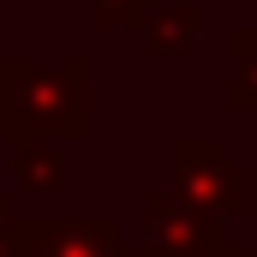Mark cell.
<instances>
[{
  "label": "cell",
  "mask_w": 257,
  "mask_h": 257,
  "mask_svg": "<svg viewBox=\"0 0 257 257\" xmlns=\"http://www.w3.org/2000/svg\"><path fill=\"white\" fill-rule=\"evenodd\" d=\"M168 192L197 203L203 215L239 227L257 215V174L227 150V138H174L168 150Z\"/></svg>",
  "instance_id": "2"
},
{
  "label": "cell",
  "mask_w": 257,
  "mask_h": 257,
  "mask_svg": "<svg viewBox=\"0 0 257 257\" xmlns=\"http://www.w3.org/2000/svg\"><path fill=\"white\" fill-rule=\"evenodd\" d=\"M12 221H18V215H12V197L0 192V233H6V227H12Z\"/></svg>",
  "instance_id": "10"
},
{
  "label": "cell",
  "mask_w": 257,
  "mask_h": 257,
  "mask_svg": "<svg viewBox=\"0 0 257 257\" xmlns=\"http://www.w3.org/2000/svg\"><path fill=\"white\" fill-rule=\"evenodd\" d=\"M18 257H126V239L102 215H36L18 221Z\"/></svg>",
  "instance_id": "4"
},
{
  "label": "cell",
  "mask_w": 257,
  "mask_h": 257,
  "mask_svg": "<svg viewBox=\"0 0 257 257\" xmlns=\"http://www.w3.org/2000/svg\"><path fill=\"white\" fill-rule=\"evenodd\" d=\"M138 245H150L156 257H233L239 251V239H233L227 221L203 215L197 203H186L174 192L144 197V239Z\"/></svg>",
  "instance_id": "3"
},
{
  "label": "cell",
  "mask_w": 257,
  "mask_h": 257,
  "mask_svg": "<svg viewBox=\"0 0 257 257\" xmlns=\"http://www.w3.org/2000/svg\"><path fill=\"white\" fill-rule=\"evenodd\" d=\"M6 72H12V54H0V138H6Z\"/></svg>",
  "instance_id": "9"
},
{
  "label": "cell",
  "mask_w": 257,
  "mask_h": 257,
  "mask_svg": "<svg viewBox=\"0 0 257 257\" xmlns=\"http://www.w3.org/2000/svg\"><path fill=\"white\" fill-rule=\"evenodd\" d=\"M168 6V0H90V24L96 30H144V18Z\"/></svg>",
  "instance_id": "8"
},
{
  "label": "cell",
  "mask_w": 257,
  "mask_h": 257,
  "mask_svg": "<svg viewBox=\"0 0 257 257\" xmlns=\"http://www.w3.org/2000/svg\"><path fill=\"white\" fill-rule=\"evenodd\" d=\"M144 54L150 60H192L197 36H203V0H168L144 18Z\"/></svg>",
  "instance_id": "5"
},
{
  "label": "cell",
  "mask_w": 257,
  "mask_h": 257,
  "mask_svg": "<svg viewBox=\"0 0 257 257\" xmlns=\"http://www.w3.org/2000/svg\"><path fill=\"white\" fill-rule=\"evenodd\" d=\"M245 257H257V245H245Z\"/></svg>",
  "instance_id": "11"
},
{
  "label": "cell",
  "mask_w": 257,
  "mask_h": 257,
  "mask_svg": "<svg viewBox=\"0 0 257 257\" xmlns=\"http://www.w3.org/2000/svg\"><path fill=\"white\" fill-rule=\"evenodd\" d=\"M227 54H233V84H227V108L257 132V12L245 24L227 30Z\"/></svg>",
  "instance_id": "7"
},
{
  "label": "cell",
  "mask_w": 257,
  "mask_h": 257,
  "mask_svg": "<svg viewBox=\"0 0 257 257\" xmlns=\"http://www.w3.org/2000/svg\"><path fill=\"white\" fill-rule=\"evenodd\" d=\"M96 132V60L66 54V60H36L12 54L6 72V138H54V144H84Z\"/></svg>",
  "instance_id": "1"
},
{
  "label": "cell",
  "mask_w": 257,
  "mask_h": 257,
  "mask_svg": "<svg viewBox=\"0 0 257 257\" xmlns=\"http://www.w3.org/2000/svg\"><path fill=\"white\" fill-rule=\"evenodd\" d=\"M66 144L54 138H6V174L18 192H36V197H54L66 186Z\"/></svg>",
  "instance_id": "6"
}]
</instances>
